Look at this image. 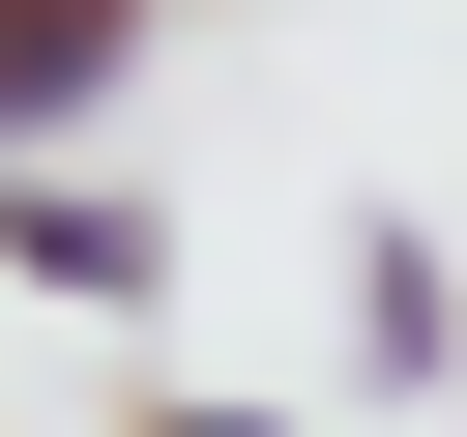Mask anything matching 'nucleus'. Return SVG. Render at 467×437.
Returning a JSON list of instances; mask_svg holds the SVG:
<instances>
[{
	"mask_svg": "<svg viewBox=\"0 0 467 437\" xmlns=\"http://www.w3.org/2000/svg\"><path fill=\"white\" fill-rule=\"evenodd\" d=\"M0 291H29V320H146V291H175V204H146V175H0Z\"/></svg>",
	"mask_w": 467,
	"mask_h": 437,
	"instance_id": "1",
	"label": "nucleus"
},
{
	"mask_svg": "<svg viewBox=\"0 0 467 437\" xmlns=\"http://www.w3.org/2000/svg\"><path fill=\"white\" fill-rule=\"evenodd\" d=\"M350 379H379V408H409V437H438V408H467V262H438V233H409V204H350Z\"/></svg>",
	"mask_w": 467,
	"mask_h": 437,
	"instance_id": "2",
	"label": "nucleus"
},
{
	"mask_svg": "<svg viewBox=\"0 0 467 437\" xmlns=\"http://www.w3.org/2000/svg\"><path fill=\"white\" fill-rule=\"evenodd\" d=\"M117 87H146V0H0V146H29V175H88Z\"/></svg>",
	"mask_w": 467,
	"mask_h": 437,
	"instance_id": "3",
	"label": "nucleus"
},
{
	"mask_svg": "<svg viewBox=\"0 0 467 437\" xmlns=\"http://www.w3.org/2000/svg\"><path fill=\"white\" fill-rule=\"evenodd\" d=\"M146 437H292V408H204V379H146Z\"/></svg>",
	"mask_w": 467,
	"mask_h": 437,
	"instance_id": "4",
	"label": "nucleus"
}]
</instances>
